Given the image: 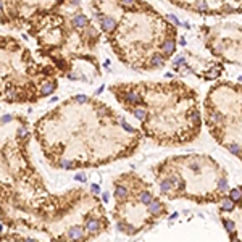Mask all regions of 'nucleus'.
Wrapping results in <instances>:
<instances>
[{
	"instance_id": "1",
	"label": "nucleus",
	"mask_w": 242,
	"mask_h": 242,
	"mask_svg": "<svg viewBox=\"0 0 242 242\" xmlns=\"http://www.w3.org/2000/svg\"><path fill=\"white\" fill-rule=\"evenodd\" d=\"M44 158L55 169H84L110 165L132 155L141 131L110 105L90 95H73L32 124Z\"/></svg>"
},
{
	"instance_id": "2",
	"label": "nucleus",
	"mask_w": 242,
	"mask_h": 242,
	"mask_svg": "<svg viewBox=\"0 0 242 242\" xmlns=\"http://www.w3.org/2000/svg\"><path fill=\"white\" fill-rule=\"evenodd\" d=\"M0 221L2 241H94L110 229L104 204L84 187L34 194L0 184Z\"/></svg>"
},
{
	"instance_id": "3",
	"label": "nucleus",
	"mask_w": 242,
	"mask_h": 242,
	"mask_svg": "<svg viewBox=\"0 0 242 242\" xmlns=\"http://www.w3.org/2000/svg\"><path fill=\"white\" fill-rule=\"evenodd\" d=\"M108 89L124 110L137 105L144 108L142 132L157 144H186L199 134V128L189 121V113L195 110V94L184 84L132 83L113 84Z\"/></svg>"
},
{
	"instance_id": "4",
	"label": "nucleus",
	"mask_w": 242,
	"mask_h": 242,
	"mask_svg": "<svg viewBox=\"0 0 242 242\" xmlns=\"http://www.w3.org/2000/svg\"><path fill=\"white\" fill-rule=\"evenodd\" d=\"M58 78L53 65L36 62L16 39L0 36V104H37L58 89Z\"/></svg>"
},
{
	"instance_id": "5",
	"label": "nucleus",
	"mask_w": 242,
	"mask_h": 242,
	"mask_svg": "<svg viewBox=\"0 0 242 242\" xmlns=\"http://www.w3.org/2000/svg\"><path fill=\"white\" fill-rule=\"evenodd\" d=\"M29 121L18 113L0 116V184L28 192H47L44 179L31 157Z\"/></svg>"
},
{
	"instance_id": "6",
	"label": "nucleus",
	"mask_w": 242,
	"mask_h": 242,
	"mask_svg": "<svg viewBox=\"0 0 242 242\" xmlns=\"http://www.w3.org/2000/svg\"><path fill=\"white\" fill-rule=\"evenodd\" d=\"M147 184V181L132 171L120 174L113 181L115 207L111 215L116 229L126 236H136L158 223L149 211V205L141 199V190Z\"/></svg>"
},
{
	"instance_id": "7",
	"label": "nucleus",
	"mask_w": 242,
	"mask_h": 242,
	"mask_svg": "<svg viewBox=\"0 0 242 242\" xmlns=\"http://www.w3.org/2000/svg\"><path fill=\"white\" fill-rule=\"evenodd\" d=\"M174 50H176V42H174V39L173 37L163 39L162 44H160V52L165 57H171L174 53Z\"/></svg>"
},
{
	"instance_id": "8",
	"label": "nucleus",
	"mask_w": 242,
	"mask_h": 242,
	"mask_svg": "<svg viewBox=\"0 0 242 242\" xmlns=\"http://www.w3.org/2000/svg\"><path fill=\"white\" fill-rule=\"evenodd\" d=\"M229 199L234 202H239L242 199V189L241 187H236V189H231L229 190Z\"/></svg>"
},
{
	"instance_id": "9",
	"label": "nucleus",
	"mask_w": 242,
	"mask_h": 242,
	"mask_svg": "<svg viewBox=\"0 0 242 242\" xmlns=\"http://www.w3.org/2000/svg\"><path fill=\"white\" fill-rule=\"evenodd\" d=\"M236 207L234 200H231V199H225V200L221 202V210L223 211H232Z\"/></svg>"
},
{
	"instance_id": "10",
	"label": "nucleus",
	"mask_w": 242,
	"mask_h": 242,
	"mask_svg": "<svg viewBox=\"0 0 242 242\" xmlns=\"http://www.w3.org/2000/svg\"><path fill=\"white\" fill-rule=\"evenodd\" d=\"M218 189H220V192H226L228 190V179L225 176H221L220 181H218Z\"/></svg>"
},
{
	"instance_id": "11",
	"label": "nucleus",
	"mask_w": 242,
	"mask_h": 242,
	"mask_svg": "<svg viewBox=\"0 0 242 242\" xmlns=\"http://www.w3.org/2000/svg\"><path fill=\"white\" fill-rule=\"evenodd\" d=\"M223 225H225L226 231H228L229 234L236 231V225H234V221H231V220H223Z\"/></svg>"
},
{
	"instance_id": "12",
	"label": "nucleus",
	"mask_w": 242,
	"mask_h": 242,
	"mask_svg": "<svg viewBox=\"0 0 242 242\" xmlns=\"http://www.w3.org/2000/svg\"><path fill=\"white\" fill-rule=\"evenodd\" d=\"M220 74H221V73H220V69H213V71H210V74H207L205 78H207L208 81H213V79H216Z\"/></svg>"
},
{
	"instance_id": "13",
	"label": "nucleus",
	"mask_w": 242,
	"mask_h": 242,
	"mask_svg": "<svg viewBox=\"0 0 242 242\" xmlns=\"http://www.w3.org/2000/svg\"><path fill=\"white\" fill-rule=\"evenodd\" d=\"M229 152L234 153V155H241V147L237 144H231L229 145Z\"/></svg>"
},
{
	"instance_id": "14",
	"label": "nucleus",
	"mask_w": 242,
	"mask_h": 242,
	"mask_svg": "<svg viewBox=\"0 0 242 242\" xmlns=\"http://www.w3.org/2000/svg\"><path fill=\"white\" fill-rule=\"evenodd\" d=\"M166 20H168V21H171L173 24H179V21H178V18L174 16V15H168V16H166Z\"/></svg>"
},
{
	"instance_id": "15",
	"label": "nucleus",
	"mask_w": 242,
	"mask_h": 242,
	"mask_svg": "<svg viewBox=\"0 0 242 242\" xmlns=\"http://www.w3.org/2000/svg\"><path fill=\"white\" fill-rule=\"evenodd\" d=\"M197 7H199V10H205L207 8V2H204V0H200L197 3Z\"/></svg>"
}]
</instances>
